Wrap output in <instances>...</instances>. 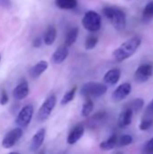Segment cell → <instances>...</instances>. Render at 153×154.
<instances>
[{"label": "cell", "instance_id": "6da1fadb", "mask_svg": "<svg viewBox=\"0 0 153 154\" xmlns=\"http://www.w3.org/2000/svg\"><path fill=\"white\" fill-rule=\"evenodd\" d=\"M142 39L139 36H134L130 38L124 43H122L115 51L113 52V57L117 61H123L131 56H133L136 51L138 50L139 46L141 45Z\"/></svg>", "mask_w": 153, "mask_h": 154}, {"label": "cell", "instance_id": "7a4b0ae2", "mask_svg": "<svg viewBox=\"0 0 153 154\" xmlns=\"http://www.w3.org/2000/svg\"><path fill=\"white\" fill-rule=\"evenodd\" d=\"M106 17L118 31H123L126 26V16L123 10L116 7H106L103 10Z\"/></svg>", "mask_w": 153, "mask_h": 154}, {"label": "cell", "instance_id": "3957f363", "mask_svg": "<svg viewBox=\"0 0 153 154\" xmlns=\"http://www.w3.org/2000/svg\"><path fill=\"white\" fill-rule=\"evenodd\" d=\"M107 91V87L103 83L97 82H87L84 84L80 88L81 96L86 98L90 97H99L106 94Z\"/></svg>", "mask_w": 153, "mask_h": 154}, {"label": "cell", "instance_id": "277c9868", "mask_svg": "<svg viewBox=\"0 0 153 154\" xmlns=\"http://www.w3.org/2000/svg\"><path fill=\"white\" fill-rule=\"evenodd\" d=\"M101 16L95 11L87 12L82 19V25L87 31L91 32H97L101 28Z\"/></svg>", "mask_w": 153, "mask_h": 154}, {"label": "cell", "instance_id": "5b68a950", "mask_svg": "<svg viewBox=\"0 0 153 154\" xmlns=\"http://www.w3.org/2000/svg\"><path fill=\"white\" fill-rule=\"evenodd\" d=\"M56 103H57L56 97L54 95L49 96L45 99V101L42 103V105L41 106V107L38 111V114H37L38 121H40V122L45 121L51 114L52 110L54 109V107L56 106Z\"/></svg>", "mask_w": 153, "mask_h": 154}, {"label": "cell", "instance_id": "8992f818", "mask_svg": "<svg viewBox=\"0 0 153 154\" xmlns=\"http://www.w3.org/2000/svg\"><path fill=\"white\" fill-rule=\"evenodd\" d=\"M33 112L34 109L32 105H27L24 107H23V109L19 112L16 117V125L19 127H26L30 124L33 116Z\"/></svg>", "mask_w": 153, "mask_h": 154}, {"label": "cell", "instance_id": "52a82bcc", "mask_svg": "<svg viewBox=\"0 0 153 154\" xmlns=\"http://www.w3.org/2000/svg\"><path fill=\"white\" fill-rule=\"evenodd\" d=\"M22 135H23V130L21 129V127H17L11 130L5 135L3 139L2 142L3 147L5 149H10L14 147L16 144V143L20 140Z\"/></svg>", "mask_w": 153, "mask_h": 154}, {"label": "cell", "instance_id": "ba28073f", "mask_svg": "<svg viewBox=\"0 0 153 154\" xmlns=\"http://www.w3.org/2000/svg\"><path fill=\"white\" fill-rule=\"evenodd\" d=\"M153 68L150 64H143L140 66L135 73H134V79L139 83L146 82L152 75Z\"/></svg>", "mask_w": 153, "mask_h": 154}, {"label": "cell", "instance_id": "9c48e42d", "mask_svg": "<svg viewBox=\"0 0 153 154\" xmlns=\"http://www.w3.org/2000/svg\"><path fill=\"white\" fill-rule=\"evenodd\" d=\"M132 86L130 83H124L120 85L112 94V99L115 102H120L126 98V97L131 93Z\"/></svg>", "mask_w": 153, "mask_h": 154}, {"label": "cell", "instance_id": "30bf717a", "mask_svg": "<svg viewBox=\"0 0 153 154\" xmlns=\"http://www.w3.org/2000/svg\"><path fill=\"white\" fill-rule=\"evenodd\" d=\"M45 129L41 128L36 132V134L32 136L31 143H30V150L32 152H36L43 143L44 139H45Z\"/></svg>", "mask_w": 153, "mask_h": 154}, {"label": "cell", "instance_id": "8fae6325", "mask_svg": "<svg viewBox=\"0 0 153 154\" xmlns=\"http://www.w3.org/2000/svg\"><path fill=\"white\" fill-rule=\"evenodd\" d=\"M84 133H85L84 126L81 125H77L76 127L73 128V130L70 131V133L67 138V143L69 144H75L82 138V136L84 135Z\"/></svg>", "mask_w": 153, "mask_h": 154}, {"label": "cell", "instance_id": "7c38bea8", "mask_svg": "<svg viewBox=\"0 0 153 154\" xmlns=\"http://www.w3.org/2000/svg\"><path fill=\"white\" fill-rule=\"evenodd\" d=\"M133 110L126 107L124 110H123V112L120 114L118 117V126L121 128H125L128 125H130L133 120Z\"/></svg>", "mask_w": 153, "mask_h": 154}, {"label": "cell", "instance_id": "4fadbf2b", "mask_svg": "<svg viewBox=\"0 0 153 154\" xmlns=\"http://www.w3.org/2000/svg\"><path fill=\"white\" fill-rule=\"evenodd\" d=\"M28 94H29V86L26 81H23L20 84H18L13 91V96L17 100L24 99L28 96Z\"/></svg>", "mask_w": 153, "mask_h": 154}, {"label": "cell", "instance_id": "5bb4252c", "mask_svg": "<svg viewBox=\"0 0 153 154\" xmlns=\"http://www.w3.org/2000/svg\"><path fill=\"white\" fill-rule=\"evenodd\" d=\"M69 55V49L67 46L63 45L59 47L53 53L51 57V61L54 64H60L62 63Z\"/></svg>", "mask_w": 153, "mask_h": 154}, {"label": "cell", "instance_id": "9a60e30c", "mask_svg": "<svg viewBox=\"0 0 153 154\" xmlns=\"http://www.w3.org/2000/svg\"><path fill=\"white\" fill-rule=\"evenodd\" d=\"M121 77V71L118 69H112L110 70H108L105 76H104V82L106 85L109 86H114L115 85Z\"/></svg>", "mask_w": 153, "mask_h": 154}, {"label": "cell", "instance_id": "2e32d148", "mask_svg": "<svg viewBox=\"0 0 153 154\" xmlns=\"http://www.w3.org/2000/svg\"><path fill=\"white\" fill-rule=\"evenodd\" d=\"M48 62L45 60H41L39 61L37 64H35L30 70V74L32 78H38L40 77L44 71H46V69H48Z\"/></svg>", "mask_w": 153, "mask_h": 154}, {"label": "cell", "instance_id": "e0dca14e", "mask_svg": "<svg viewBox=\"0 0 153 154\" xmlns=\"http://www.w3.org/2000/svg\"><path fill=\"white\" fill-rule=\"evenodd\" d=\"M78 35V27H74V28L70 29L65 36L64 45L67 46L68 48L70 47L71 45H73L75 43V42L77 41Z\"/></svg>", "mask_w": 153, "mask_h": 154}, {"label": "cell", "instance_id": "ac0fdd59", "mask_svg": "<svg viewBox=\"0 0 153 154\" xmlns=\"http://www.w3.org/2000/svg\"><path fill=\"white\" fill-rule=\"evenodd\" d=\"M56 36H57V30H56V28L54 26L50 25L47 29L42 40H43V42H44V43L46 45H51L55 42Z\"/></svg>", "mask_w": 153, "mask_h": 154}, {"label": "cell", "instance_id": "d6986e66", "mask_svg": "<svg viewBox=\"0 0 153 154\" xmlns=\"http://www.w3.org/2000/svg\"><path fill=\"white\" fill-rule=\"evenodd\" d=\"M117 136L115 134L112 135L110 138H108L106 141L100 143L99 147L101 150H104V151H110V150H113L116 145H117Z\"/></svg>", "mask_w": 153, "mask_h": 154}, {"label": "cell", "instance_id": "ffe728a7", "mask_svg": "<svg viewBox=\"0 0 153 154\" xmlns=\"http://www.w3.org/2000/svg\"><path fill=\"white\" fill-rule=\"evenodd\" d=\"M55 3L59 8L65 9V10L74 9L78 5L77 0H56Z\"/></svg>", "mask_w": 153, "mask_h": 154}, {"label": "cell", "instance_id": "44dd1931", "mask_svg": "<svg viewBox=\"0 0 153 154\" xmlns=\"http://www.w3.org/2000/svg\"><path fill=\"white\" fill-rule=\"evenodd\" d=\"M153 18V0L150 1L144 7L142 12V20L149 22Z\"/></svg>", "mask_w": 153, "mask_h": 154}, {"label": "cell", "instance_id": "7402d4cb", "mask_svg": "<svg viewBox=\"0 0 153 154\" xmlns=\"http://www.w3.org/2000/svg\"><path fill=\"white\" fill-rule=\"evenodd\" d=\"M94 109V104L93 101L91 100V98H87L86 102L84 103L83 106H82V111L81 114L84 117H87L93 111Z\"/></svg>", "mask_w": 153, "mask_h": 154}, {"label": "cell", "instance_id": "603a6c76", "mask_svg": "<svg viewBox=\"0 0 153 154\" xmlns=\"http://www.w3.org/2000/svg\"><path fill=\"white\" fill-rule=\"evenodd\" d=\"M143 105H144L143 99H142V98H136L133 101H132L131 103H129V105L126 107L132 109L133 112H138V111H140L142 108Z\"/></svg>", "mask_w": 153, "mask_h": 154}, {"label": "cell", "instance_id": "cb8c5ba5", "mask_svg": "<svg viewBox=\"0 0 153 154\" xmlns=\"http://www.w3.org/2000/svg\"><path fill=\"white\" fill-rule=\"evenodd\" d=\"M76 91H77V88L75 87V88H73L72 89H70L69 92H67V93L63 96V97H62V99H61V102H60L61 105H62V106H65V105L69 104V102H71V101L74 99Z\"/></svg>", "mask_w": 153, "mask_h": 154}, {"label": "cell", "instance_id": "d4e9b609", "mask_svg": "<svg viewBox=\"0 0 153 154\" xmlns=\"http://www.w3.org/2000/svg\"><path fill=\"white\" fill-rule=\"evenodd\" d=\"M98 42V38L95 35H90L87 38L85 42V48L86 50H92L94 49Z\"/></svg>", "mask_w": 153, "mask_h": 154}, {"label": "cell", "instance_id": "484cf974", "mask_svg": "<svg viewBox=\"0 0 153 154\" xmlns=\"http://www.w3.org/2000/svg\"><path fill=\"white\" fill-rule=\"evenodd\" d=\"M132 143H133V137L129 134L122 135L119 139H117V145L121 147L130 145Z\"/></svg>", "mask_w": 153, "mask_h": 154}, {"label": "cell", "instance_id": "4316f807", "mask_svg": "<svg viewBox=\"0 0 153 154\" xmlns=\"http://www.w3.org/2000/svg\"><path fill=\"white\" fill-rule=\"evenodd\" d=\"M153 125V118H147V117H144V119L142 121V123L140 124L139 125V128L140 130L142 131H146L148 130L149 128H151Z\"/></svg>", "mask_w": 153, "mask_h": 154}, {"label": "cell", "instance_id": "83f0119b", "mask_svg": "<svg viewBox=\"0 0 153 154\" xmlns=\"http://www.w3.org/2000/svg\"><path fill=\"white\" fill-rule=\"evenodd\" d=\"M143 151L144 152H147V153H151L153 152V137L151 139H150L144 145V148H143Z\"/></svg>", "mask_w": 153, "mask_h": 154}, {"label": "cell", "instance_id": "f1b7e54d", "mask_svg": "<svg viewBox=\"0 0 153 154\" xmlns=\"http://www.w3.org/2000/svg\"><path fill=\"white\" fill-rule=\"evenodd\" d=\"M8 100H9V97H8L7 93L5 92V90H3L1 92V95H0V104L2 106H5L7 104Z\"/></svg>", "mask_w": 153, "mask_h": 154}, {"label": "cell", "instance_id": "f546056e", "mask_svg": "<svg viewBox=\"0 0 153 154\" xmlns=\"http://www.w3.org/2000/svg\"><path fill=\"white\" fill-rule=\"evenodd\" d=\"M146 115H148L147 118H153V99L146 108Z\"/></svg>", "mask_w": 153, "mask_h": 154}, {"label": "cell", "instance_id": "4dcf8cb0", "mask_svg": "<svg viewBox=\"0 0 153 154\" xmlns=\"http://www.w3.org/2000/svg\"><path fill=\"white\" fill-rule=\"evenodd\" d=\"M11 1L10 0H0V6L4 7V8H7L9 9L11 7Z\"/></svg>", "mask_w": 153, "mask_h": 154}, {"label": "cell", "instance_id": "1f68e13d", "mask_svg": "<svg viewBox=\"0 0 153 154\" xmlns=\"http://www.w3.org/2000/svg\"><path fill=\"white\" fill-rule=\"evenodd\" d=\"M42 39L41 38H36L34 41H33V46L35 47V48H39L41 45V43H42Z\"/></svg>", "mask_w": 153, "mask_h": 154}, {"label": "cell", "instance_id": "d6a6232c", "mask_svg": "<svg viewBox=\"0 0 153 154\" xmlns=\"http://www.w3.org/2000/svg\"><path fill=\"white\" fill-rule=\"evenodd\" d=\"M0 60H1V55H0Z\"/></svg>", "mask_w": 153, "mask_h": 154}]
</instances>
